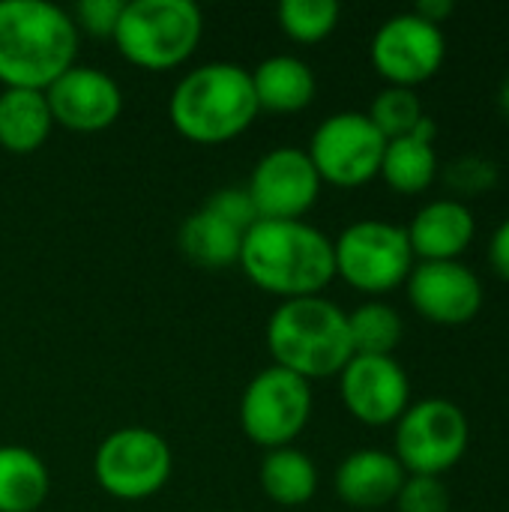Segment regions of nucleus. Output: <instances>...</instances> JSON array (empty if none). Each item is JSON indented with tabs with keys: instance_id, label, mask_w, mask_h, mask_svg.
Segmentation results:
<instances>
[{
	"instance_id": "1",
	"label": "nucleus",
	"mask_w": 509,
	"mask_h": 512,
	"mask_svg": "<svg viewBox=\"0 0 509 512\" xmlns=\"http://www.w3.org/2000/svg\"><path fill=\"white\" fill-rule=\"evenodd\" d=\"M243 273L282 300L321 297L336 279L333 240L303 219H258L243 234Z\"/></svg>"
},
{
	"instance_id": "2",
	"label": "nucleus",
	"mask_w": 509,
	"mask_h": 512,
	"mask_svg": "<svg viewBox=\"0 0 509 512\" xmlns=\"http://www.w3.org/2000/svg\"><path fill=\"white\" fill-rule=\"evenodd\" d=\"M78 27L45 0H0V84L48 90L75 66Z\"/></svg>"
},
{
	"instance_id": "3",
	"label": "nucleus",
	"mask_w": 509,
	"mask_h": 512,
	"mask_svg": "<svg viewBox=\"0 0 509 512\" xmlns=\"http://www.w3.org/2000/svg\"><path fill=\"white\" fill-rule=\"evenodd\" d=\"M267 348L276 360L273 366H282L303 381L339 375L354 357L348 312L324 294L282 300L267 321Z\"/></svg>"
},
{
	"instance_id": "4",
	"label": "nucleus",
	"mask_w": 509,
	"mask_h": 512,
	"mask_svg": "<svg viewBox=\"0 0 509 512\" xmlns=\"http://www.w3.org/2000/svg\"><path fill=\"white\" fill-rule=\"evenodd\" d=\"M174 129L195 144H225L243 135L258 117L249 69L237 63H204L171 93Z\"/></svg>"
},
{
	"instance_id": "5",
	"label": "nucleus",
	"mask_w": 509,
	"mask_h": 512,
	"mask_svg": "<svg viewBox=\"0 0 509 512\" xmlns=\"http://www.w3.org/2000/svg\"><path fill=\"white\" fill-rule=\"evenodd\" d=\"M201 33L204 15L192 0H132L111 39L132 66L165 72L195 54Z\"/></svg>"
},
{
	"instance_id": "6",
	"label": "nucleus",
	"mask_w": 509,
	"mask_h": 512,
	"mask_svg": "<svg viewBox=\"0 0 509 512\" xmlns=\"http://www.w3.org/2000/svg\"><path fill=\"white\" fill-rule=\"evenodd\" d=\"M471 447L468 414L441 396L411 402L396 420L393 456L408 477H444Z\"/></svg>"
},
{
	"instance_id": "7",
	"label": "nucleus",
	"mask_w": 509,
	"mask_h": 512,
	"mask_svg": "<svg viewBox=\"0 0 509 512\" xmlns=\"http://www.w3.org/2000/svg\"><path fill=\"white\" fill-rule=\"evenodd\" d=\"M333 261L336 276L372 300L405 285L417 264L408 231L384 219H360L348 225L333 240Z\"/></svg>"
},
{
	"instance_id": "8",
	"label": "nucleus",
	"mask_w": 509,
	"mask_h": 512,
	"mask_svg": "<svg viewBox=\"0 0 509 512\" xmlns=\"http://www.w3.org/2000/svg\"><path fill=\"white\" fill-rule=\"evenodd\" d=\"M312 417V384L300 375L267 366L258 372L240 399V426L246 438L264 450L291 447Z\"/></svg>"
},
{
	"instance_id": "9",
	"label": "nucleus",
	"mask_w": 509,
	"mask_h": 512,
	"mask_svg": "<svg viewBox=\"0 0 509 512\" xmlns=\"http://www.w3.org/2000/svg\"><path fill=\"white\" fill-rule=\"evenodd\" d=\"M174 456L168 441L141 426L111 432L93 459L96 483L120 501H144L171 480Z\"/></svg>"
},
{
	"instance_id": "10",
	"label": "nucleus",
	"mask_w": 509,
	"mask_h": 512,
	"mask_svg": "<svg viewBox=\"0 0 509 512\" xmlns=\"http://www.w3.org/2000/svg\"><path fill=\"white\" fill-rule=\"evenodd\" d=\"M387 138L363 111H339L321 120L309 141V159L321 183L357 189L378 177Z\"/></svg>"
},
{
	"instance_id": "11",
	"label": "nucleus",
	"mask_w": 509,
	"mask_h": 512,
	"mask_svg": "<svg viewBox=\"0 0 509 512\" xmlns=\"http://www.w3.org/2000/svg\"><path fill=\"white\" fill-rule=\"evenodd\" d=\"M369 57L387 87L417 90L441 72L447 60V36L444 27L429 24L417 12H399L375 30Z\"/></svg>"
},
{
	"instance_id": "12",
	"label": "nucleus",
	"mask_w": 509,
	"mask_h": 512,
	"mask_svg": "<svg viewBox=\"0 0 509 512\" xmlns=\"http://www.w3.org/2000/svg\"><path fill=\"white\" fill-rule=\"evenodd\" d=\"M405 294L411 309L438 327L471 324L486 300L480 276L465 261H417Z\"/></svg>"
},
{
	"instance_id": "13",
	"label": "nucleus",
	"mask_w": 509,
	"mask_h": 512,
	"mask_svg": "<svg viewBox=\"0 0 509 512\" xmlns=\"http://www.w3.org/2000/svg\"><path fill=\"white\" fill-rule=\"evenodd\" d=\"M339 396L363 426H396L411 405V378L396 357L354 354L339 372Z\"/></svg>"
},
{
	"instance_id": "14",
	"label": "nucleus",
	"mask_w": 509,
	"mask_h": 512,
	"mask_svg": "<svg viewBox=\"0 0 509 512\" xmlns=\"http://www.w3.org/2000/svg\"><path fill=\"white\" fill-rule=\"evenodd\" d=\"M321 177L306 150L276 147L258 159L249 177V198L258 219H303L321 195Z\"/></svg>"
},
{
	"instance_id": "15",
	"label": "nucleus",
	"mask_w": 509,
	"mask_h": 512,
	"mask_svg": "<svg viewBox=\"0 0 509 512\" xmlns=\"http://www.w3.org/2000/svg\"><path fill=\"white\" fill-rule=\"evenodd\" d=\"M45 99L54 123L69 132H102L114 126L123 111V93L117 81L102 69L78 63L45 90Z\"/></svg>"
},
{
	"instance_id": "16",
	"label": "nucleus",
	"mask_w": 509,
	"mask_h": 512,
	"mask_svg": "<svg viewBox=\"0 0 509 512\" xmlns=\"http://www.w3.org/2000/svg\"><path fill=\"white\" fill-rule=\"evenodd\" d=\"M405 231L417 261H462L477 237V219L468 201L447 195L423 204Z\"/></svg>"
},
{
	"instance_id": "17",
	"label": "nucleus",
	"mask_w": 509,
	"mask_h": 512,
	"mask_svg": "<svg viewBox=\"0 0 509 512\" xmlns=\"http://www.w3.org/2000/svg\"><path fill=\"white\" fill-rule=\"evenodd\" d=\"M405 477L408 474L393 453L366 447L342 459V465L336 468L333 486L342 504L354 510H381L396 501Z\"/></svg>"
},
{
	"instance_id": "18",
	"label": "nucleus",
	"mask_w": 509,
	"mask_h": 512,
	"mask_svg": "<svg viewBox=\"0 0 509 512\" xmlns=\"http://www.w3.org/2000/svg\"><path fill=\"white\" fill-rule=\"evenodd\" d=\"M252 90L258 99V111L273 114H297L312 105L318 81L306 60L294 54H276L261 60L252 72Z\"/></svg>"
},
{
	"instance_id": "19",
	"label": "nucleus",
	"mask_w": 509,
	"mask_h": 512,
	"mask_svg": "<svg viewBox=\"0 0 509 512\" xmlns=\"http://www.w3.org/2000/svg\"><path fill=\"white\" fill-rule=\"evenodd\" d=\"M54 117L42 90L6 87L0 93V147L18 156L36 153L51 135Z\"/></svg>"
},
{
	"instance_id": "20",
	"label": "nucleus",
	"mask_w": 509,
	"mask_h": 512,
	"mask_svg": "<svg viewBox=\"0 0 509 512\" xmlns=\"http://www.w3.org/2000/svg\"><path fill=\"white\" fill-rule=\"evenodd\" d=\"M243 234L246 231H240L237 225L201 207L180 225V249L192 264L207 270H222L240 261Z\"/></svg>"
},
{
	"instance_id": "21",
	"label": "nucleus",
	"mask_w": 509,
	"mask_h": 512,
	"mask_svg": "<svg viewBox=\"0 0 509 512\" xmlns=\"http://www.w3.org/2000/svg\"><path fill=\"white\" fill-rule=\"evenodd\" d=\"M51 492L45 462L18 444L0 447V512H36Z\"/></svg>"
},
{
	"instance_id": "22",
	"label": "nucleus",
	"mask_w": 509,
	"mask_h": 512,
	"mask_svg": "<svg viewBox=\"0 0 509 512\" xmlns=\"http://www.w3.org/2000/svg\"><path fill=\"white\" fill-rule=\"evenodd\" d=\"M438 171L441 165L435 144L417 135H405L387 141L378 177L399 195H420L438 180Z\"/></svg>"
},
{
	"instance_id": "23",
	"label": "nucleus",
	"mask_w": 509,
	"mask_h": 512,
	"mask_svg": "<svg viewBox=\"0 0 509 512\" xmlns=\"http://www.w3.org/2000/svg\"><path fill=\"white\" fill-rule=\"evenodd\" d=\"M261 489L279 507H303L318 492V468L315 462L294 447L270 450L261 462Z\"/></svg>"
},
{
	"instance_id": "24",
	"label": "nucleus",
	"mask_w": 509,
	"mask_h": 512,
	"mask_svg": "<svg viewBox=\"0 0 509 512\" xmlns=\"http://www.w3.org/2000/svg\"><path fill=\"white\" fill-rule=\"evenodd\" d=\"M402 330L405 324L399 312L384 300H369L348 312V336L354 354L393 357V351L402 345Z\"/></svg>"
},
{
	"instance_id": "25",
	"label": "nucleus",
	"mask_w": 509,
	"mask_h": 512,
	"mask_svg": "<svg viewBox=\"0 0 509 512\" xmlns=\"http://www.w3.org/2000/svg\"><path fill=\"white\" fill-rule=\"evenodd\" d=\"M276 15L285 36L303 45H315L336 30L342 6L336 0H282Z\"/></svg>"
},
{
	"instance_id": "26",
	"label": "nucleus",
	"mask_w": 509,
	"mask_h": 512,
	"mask_svg": "<svg viewBox=\"0 0 509 512\" xmlns=\"http://www.w3.org/2000/svg\"><path fill=\"white\" fill-rule=\"evenodd\" d=\"M366 117L375 123V129L393 141V138H405L417 129V123L426 117L423 111V99L417 96V90L408 87H384L381 93H375Z\"/></svg>"
},
{
	"instance_id": "27",
	"label": "nucleus",
	"mask_w": 509,
	"mask_h": 512,
	"mask_svg": "<svg viewBox=\"0 0 509 512\" xmlns=\"http://www.w3.org/2000/svg\"><path fill=\"white\" fill-rule=\"evenodd\" d=\"M444 183L453 189L450 198H459V201L486 195L498 183V162H492L489 156H480V153H465L447 165Z\"/></svg>"
},
{
	"instance_id": "28",
	"label": "nucleus",
	"mask_w": 509,
	"mask_h": 512,
	"mask_svg": "<svg viewBox=\"0 0 509 512\" xmlns=\"http://www.w3.org/2000/svg\"><path fill=\"white\" fill-rule=\"evenodd\" d=\"M393 504L399 512H450V489L441 477H405Z\"/></svg>"
},
{
	"instance_id": "29",
	"label": "nucleus",
	"mask_w": 509,
	"mask_h": 512,
	"mask_svg": "<svg viewBox=\"0 0 509 512\" xmlns=\"http://www.w3.org/2000/svg\"><path fill=\"white\" fill-rule=\"evenodd\" d=\"M204 207L210 213L222 216L225 222L237 225L240 231H249L258 222V210H255V204H252V198H249V192L243 186H225V189L213 192Z\"/></svg>"
},
{
	"instance_id": "30",
	"label": "nucleus",
	"mask_w": 509,
	"mask_h": 512,
	"mask_svg": "<svg viewBox=\"0 0 509 512\" xmlns=\"http://www.w3.org/2000/svg\"><path fill=\"white\" fill-rule=\"evenodd\" d=\"M123 0H81L75 3V12H72V21L75 27H84L87 33L93 36H114L117 30V21L123 15Z\"/></svg>"
},
{
	"instance_id": "31",
	"label": "nucleus",
	"mask_w": 509,
	"mask_h": 512,
	"mask_svg": "<svg viewBox=\"0 0 509 512\" xmlns=\"http://www.w3.org/2000/svg\"><path fill=\"white\" fill-rule=\"evenodd\" d=\"M486 255H489V267L498 273V279L509 282V219H504V222L495 228V234L489 237Z\"/></svg>"
},
{
	"instance_id": "32",
	"label": "nucleus",
	"mask_w": 509,
	"mask_h": 512,
	"mask_svg": "<svg viewBox=\"0 0 509 512\" xmlns=\"http://www.w3.org/2000/svg\"><path fill=\"white\" fill-rule=\"evenodd\" d=\"M453 0H420L411 12H417L420 18H426L429 24H438V27H444V21L453 15Z\"/></svg>"
},
{
	"instance_id": "33",
	"label": "nucleus",
	"mask_w": 509,
	"mask_h": 512,
	"mask_svg": "<svg viewBox=\"0 0 509 512\" xmlns=\"http://www.w3.org/2000/svg\"><path fill=\"white\" fill-rule=\"evenodd\" d=\"M498 105H501V114L509 120V72L507 78H504V84H501V93H498Z\"/></svg>"
}]
</instances>
